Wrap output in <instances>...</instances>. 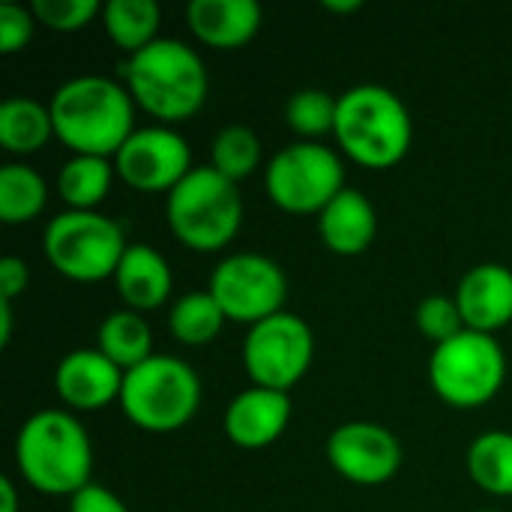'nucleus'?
Masks as SVG:
<instances>
[{
  "label": "nucleus",
  "instance_id": "nucleus-1",
  "mask_svg": "<svg viewBox=\"0 0 512 512\" xmlns=\"http://www.w3.org/2000/svg\"><path fill=\"white\" fill-rule=\"evenodd\" d=\"M54 138L72 156H117L135 132V102L129 90L105 75H75L63 81L51 102Z\"/></svg>",
  "mask_w": 512,
  "mask_h": 512
},
{
  "label": "nucleus",
  "instance_id": "nucleus-2",
  "mask_svg": "<svg viewBox=\"0 0 512 512\" xmlns=\"http://www.w3.org/2000/svg\"><path fill=\"white\" fill-rule=\"evenodd\" d=\"M15 468L30 489L72 498L93 483L90 435L72 411H36L15 435Z\"/></svg>",
  "mask_w": 512,
  "mask_h": 512
},
{
  "label": "nucleus",
  "instance_id": "nucleus-3",
  "mask_svg": "<svg viewBox=\"0 0 512 512\" xmlns=\"http://www.w3.org/2000/svg\"><path fill=\"white\" fill-rule=\"evenodd\" d=\"M123 87L159 126L195 117L207 99V69L195 48L180 39H156L120 66Z\"/></svg>",
  "mask_w": 512,
  "mask_h": 512
},
{
  "label": "nucleus",
  "instance_id": "nucleus-4",
  "mask_svg": "<svg viewBox=\"0 0 512 512\" xmlns=\"http://www.w3.org/2000/svg\"><path fill=\"white\" fill-rule=\"evenodd\" d=\"M333 135L348 159L384 171L408 156L414 123L408 105L390 87L357 84L339 96Z\"/></svg>",
  "mask_w": 512,
  "mask_h": 512
},
{
  "label": "nucleus",
  "instance_id": "nucleus-5",
  "mask_svg": "<svg viewBox=\"0 0 512 512\" xmlns=\"http://www.w3.org/2000/svg\"><path fill=\"white\" fill-rule=\"evenodd\" d=\"M171 234L192 252L225 249L243 225V195L213 165H195L165 201Z\"/></svg>",
  "mask_w": 512,
  "mask_h": 512
},
{
  "label": "nucleus",
  "instance_id": "nucleus-6",
  "mask_svg": "<svg viewBox=\"0 0 512 512\" xmlns=\"http://www.w3.org/2000/svg\"><path fill=\"white\" fill-rule=\"evenodd\" d=\"M120 408L126 420L144 432H177L201 408V378L180 357L153 354L123 375Z\"/></svg>",
  "mask_w": 512,
  "mask_h": 512
},
{
  "label": "nucleus",
  "instance_id": "nucleus-7",
  "mask_svg": "<svg viewBox=\"0 0 512 512\" xmlns=\"http://www.w3.org/2000/svg\"><path fill=\"white\" fill-rule=\"evenodd\" d=\"M129 243L123 228L99 210H63L42 234V252L48 264L72 282L114 279Z\"/></svg>",
  "mask_w": 512,
  "mask_h": 512
},
{
  "label": "nucleus",
  "instance_id": "nucleus-8",
  "mask_svg": "<svg viewBox=\"0 0 512 512\" xmlns=\"http://www.w3.org/2000/svg\"><path fill=\"white\" fill-rule=\"evenodd\" d=\"M507 381V354L489 333L465 330L438 345L429 360V384L441 402L459 411L492 402Z\"/></svg>",
  "mask_w": 512,
  "mask_h": 512
},
{
  "label": "nucleus",
  "instance_id": "nucleus-9",
  "mask_svg": "<svg viewBox=\"0 0 512 512\" xmlns=\"http://www.w3.org/2000/svg\"><path fill=\"white\" fill-rule=\"evenodd\" d=\"M270 201L291 213L309 216L321 213L342 189H345V168L336 150L318 141H297L282 147L264 171Z\"/></svg>",
  "mask_w": 512,
  "mask_h": 512
},
{
  "label": "nucleus",
  "instance_id": "nucleus-10",
  "mask_svg": "<svg viewBox=\"0 0 512 512\" xmlns=\"http://www.w3.org/2000/svg\"><path fill=\"white\" fill-rule=\"evenodd\" d=\"M207 291L228 321L255 327L285 312L288 279L273 258L258 252H237L213 267Z\"/></svg>",
  "mask_w": 512,
  "mask_h": 512
},
{
  "label": "nucleus",
  "instance_id": "nucleus-11",
  "mask_svg": "<svg viewBox=\"0 0 512 512\" xmlns=\"http://www.w3.org/2000/svg\"><path fill=\"white\" fill-rule=\"evenodd\" d=\"M312 360H315V333L294 312H279L249 327L243 339V366L252 387L288 393L306 378Z\"/></svg>",
  "mask_w": 512,
  "mask_h": 512
},
{
  "label": "nucleus",
  "instance_id": "nucleus-12",
  "mask_svg": "<svg viewBox=\"0 0 512 512\" xmlns=\"http://www.w3.org/2000/svg\"><path fill=\"white\" fill-rule=\"evenodd\" d=\"M192 168V150L171 126L135 129L114 156V171L138 192H171Z\"/></svg>",
  "mask_w": 512,
  "mask_h": 512
},
{
  "label": "nucleus",
  "instance_id": "nucleus-13",
  "mask_svg": "<svg viewBox=\"0 0 512 512\" xmlns=\"http://www.w3.org/2000/svg\"><path fill=\"white\" fill-rule=\"evenodd\" d=\"M330 468L354 486H384L402 468L399 438L378 423H342L327 438Z\"/></svg>",
  "mask_w": 512,
  "mask_h": 512
},
{
  "label": "nucleus",
  "instance_id": "nucleus-14",
  "mask_svg": "<svg viewBox=\"0 0 512 512\" xmlns=\"http://www.w3.org/2000/svg\"><path fill=\"white\" fill-rule=\"evenodd\" d=\"M123 369H117L99 348L69 351L54 369V390L60 402L72 411H102L111 402H120Z\"/></svg>",
  "mask_w": 512,
  "mask_h": 512
},
{
  "label": "nucleus",
  "instance_id": "nucleus-15",
  "mask_svg": "<svg viewBox=\"0 0 512 512\" xmlns=\"http://www.w3.org/2000/svg\"><path fill=\"white\" fill-rule=\"evenodd\" d=\"M291 423V396L267 387L237 393L225 408V435L240 450H264L276 444Z\"/></svg>",
  "mask_w": 512,
  "mask_h": 512
},
{
  "label": "nucleus",
  "instance_id": "nucleus-16",
  "mask_svg": "<svg viewBox=\"0 0 512 512\" xmlns=\"http://www.w3.org/2000/svg\"><path fill=\"white\" fill-rule=\"evenodd\" d=\"M456 306L468 330L489 333V336L504 330L512 321L510 267L495 264V261L471 267L456 288Z\"/></svg>",
  "mask_w": 512,
  "mask_h": 512
},
{
  "label": "nucleus",
  "instance_id": "nucleus-17",
  "mask_svg": "<svg viewBox=\"0 0 512 512\" xmlns=\"http://www.w3.org/2000/svg\"><path fill=\"white\" fill-rule=\"evenodd\" d=\"M261 6L255 0H192L186 27L201 45L234 51L249 45L261 30Z\"/></svg>",
  "mask_w": 512,
  "mask_h": 512
},
{
  "label": "nucleus",
  "instance_id": "nucleus-18",
  "mask_svg": "<svg viewBox=\"0 0 512 512\" xmlns=\"http://www.w3.org/2000/svg\"><path fill=\"white\" fill-rule=\"evenodd\" d=\"M318 234L321 243L333 255H360L375 243L378 234V213L372 201L360 189H342L321 213H318Z\"/></svg>",
  "mask_w": 512,
  "mask_h": 512
},
{
  "label": "nucleus",
  "instance_id": "nucleus-19",
  "mask_svg": "<svg viewBox=\"0 0 512 512\" xmlns=\"http://www.w3.org/2000/svg\"><path fill=\"white\" fill-rule=\"evenodd\" d=\"M114 288H117L120 300L126 303V309L153 312L168 300V294L174 288V276H171L168 261L153 246L135 243L126 249V255L117 264Z\"/></svg>",
  "mask_w": 512,
  "mask_h": 512
},
{
  "label": "nucleus",
  "instance_id": "nucleus-20",
  "mask_svg": "<svg viewBox=\"0 0 512 512\" xmlns=\"http://www.w3.org/2000/svg\"><path fill=\"white\" fill-rule=\"evenodd\" d=\"M54 138L51 108L33 96H9L0 105V147L12 156L39 153Z\"/></svg>",
  "mask_w": 512,
  "mask_h": 512
},
{
  "label": "nucleus",
  "instance_id": "nucleus-21",
  "mask_svg": "<svg viewBox=\"0 0 512 512\" xmlns=\"http://www.w3.org/2000/svg\"><path fill=\"white\" fill-rule=\"evenodd\" d=\"M96 348L123 372H132L153 357V333L141 312L117 309L111 312L96 333Z\"/></svg>",
  "mask_w": 512,
  "mask_h": 512
},
{
  "label": "nucleus",
  "instance_id": "nucleus-22",
  "mask_svg": "<svg viewBox=\"0 0 512 512\" xmlns=\"http://www.w3.org/2000/svg\"><path fill=\"white\" fill-rule=\"evenodd\" d=\"M159 21L162 9L156 0H108L102 6V27L108 39L129 57L159 39Z\"/></svg>",
  "mask_w": 512,
  "mask_h": 512
},
{
  "label": "nucleus",
  "instance_id": "nucleus-23",
  "mask_svg": "<svg viewBox=\"0 0 512 512\" xmlns=\"http://www.w3.org/2000/svg\"><path fill=\"white\" fill-rule=\"evenodd\" d=\"M468 477L495 498H512V432L489 429L471 441Z\"/></svg>",
  "mask_w": 512,
  "mask_h": 512
},
{
  "label": "nucleus",
  "instance_id": "nucleus-24",
  "mask_svg": "<svg viewBox=\"0 0 512 512\" xmlns=\"http://www.w3.org/2000/svg\"><path fill=\"white\" fill-rule=\"evenodd\" d=\"M114 180V165L102 156H72L57 171V192L69 210H96Z\"/></svg>",
  "mask_w": 512,
  "mask_h": 512
},
{
  "label": "nucleus",
  "instance_id": "nucleus-25",
  "mask_svg": "<svg viewBox=\"0 0 512 512\" xmlns=\"http://www.w3.org/2000/svg\"><path fill=\"white\" fill-rule=\"evenodd\" d=\"M48 204V186L42 174L24 162H6L0 168V219L6 225H24L42 216Z\"/></svg>",
  "mask_w": 512,
  "mask_h": 512
},
{
  "label": "nucleus",
  "instance_id": "nucleus-26",
  "mask_svg": "<svg viewBox=\"0 0 512 512\" xmlns=\"http://www.w3.org/2000/svg\"><path fill=\"white\" fill-rule=\"evenodd\" d=\"M225 312L219 309V303L213 300L210 291H192V294H183L171 312H168V327H171V336L180 342V345H189V348H201V345H210L222 327H225Z\"/></svg>",
  "mask_w": 512,
  "mask_h": 512
},
{
  "label": "nucleus",
  "instance_id": "nucleus-27",
  "mask_svg": "<svg viewBox=\"0 0 512 512\" xmlns=\"http://www.w3.org/2000/svg\"><path fill=\"white\" fill-rule=\"evenodd\" d=\"M210 165L222 177H228L234 183L252 177L258 171V165H261V141H258V135L249 126H240V123L219 129L213 144H210Z\"/></svg>",
  "mask_w": 512,
  "mask_h": 512
},
{
  "label": "nucleus",
  "instance_id": "nucleus-28",
  "mask_svg": "<svg viewBox=\"0 0 512 512\" xmlns=\"http://www.w3.org/2000/svg\"><path fill=\"white\" fill-rule=\"evenodd\" d=\"M336 108H339V96L318 90V87H306L288 99L285 123L303 141H315L336 129Z\"/></svg>",
  "mask_w": 512,
  "mask_h": 512
},
{
  "label": "nucleus",
  "instance_id": "nucleus-29",
  "mask_svg": "<svg viewBox=\"0 0 512 512\" xmlns=\"http://www.w3.org/2000/svg\"><path fill=\"white\" fill-rule=\"evenodd\" d=\"M417 330L438 348L450 339H456L459 333H465V318L456 306V297H444V294H432L417 306Z\"/></svg>",
  "mask_w": 512,
  "mask_h": 512
},
{
  "label": "nucleus",
  "instance_id": "nucleus-30",
  "mask_svg": "<svg viewBox=\"0 0 512 512\" xmlns=\"http://www.w3.org/2000/svg\"><path fill=\"white\" fill-rule=\"evenodd\" d=\"M30 9L36 21L54 33L84 30L96 15H102V6L96 0H33Z\"/></svg>",
  "mask_w": 512,
  "mask_h": 512
},
{
  "label": "nucleus",
  "instance_id": "nucleus-31",
  "mask_svg": "<svg viewBox=\"0 0 512 512\" xmlns=\"http://www.w3.org/2000/svg\"><path fill=\"white\" fill-rule=\"evenodd\" d=\"M36 15L33 9H24L18 3H3L0 6V51L3 54H18L30 45L33 30H36Z\"/></svg>",
  "mask_w": 512,
  "mask_h": 512
},
{
  "label": "nucleus",
  "instance_id": "nucleus-32",
  "mask_svg": "<svg viewBox=\"0 0 512 512\" xmlns=\"http://www.w3.org/2000/svg\"><path fill=\"white\" fill-rule=\"evenodd\" d=\"M69 512H129L123 498L114 495L111 489L99 486V483H90L84 486L78 495L69 498Z\"/></svg>",
  "mask_w": 512,
  "mask_h": 512
},
{
  "label": "nucleus",
  "instance_id": "nucleus-33",
  "mask_svg": "<svg viewBox=\"0 0 512 512\" xmlns=\"http://www.w3.org/2000/svg\"><path fill=\"white\" fill-rule=\"evenodd\" d=\"M27 285H30L27 264L21 258H15V255H6L0 261V300H9L12 303L15 297H21L27 291Z\"/></svg>",
  "mask_w": 512,
  "mask_h": 512
},
{
  "label": "nucleus",
  "instance_id": "nucleus-34",
  "mask_svg": "<svg viewBox=\"0 0 512 512\" xmlns=\"http://www.w3.org/2000/svg\"><path fill=\"white\" fill-rule=\"evenodd\" d=\"M0 512H18V492L12 477H0Z\"/></svg>",
  "mask_w": 512,
  "mask_h": 512
},
{
  "label": "nucleus",
  "instance_id": "nucleus-35",
  "mask_svg": "<svg viewBox=\"0 0 512 512\" xmlns=\"http://www.w3.org/2000/svg\"><path fill=\"white\" fill-rule=\"evenodd\" d=\"M12 339V303L0 300V345L6 348Z\"/></svg>",
  "mask_w": 512,
  "mask_h": 512
},
{
  "label": "nucleus",
  "instance_id": "nucleus-36",
  "mask_svg": "<svg viewBox=\"0 0 512 512\" xmlns=\"http://www.w3.org/2000/svg\"><path fill=\"white\" fill-rule=\"evenodd\" d=\"M324 9L333 15H348V12H360L363 0H324Z\"/></svg>",
  "mask_w": 512,
  "mask_h": 512
},
{
  "label": "nucleus",
  "instance_id": "nucleus-37",
  "mask_svg": "<svg viewBox=\"0 0 512 512\" xmlns=\"http://www.w3.org/2000/svg\"><path fill=\"white\" fill-rule=\"evenodd\" d=\"M480 512H498V510H480Z\"/></svg>",
  "mask_w": 512,
  "mask_h": 512
}]
</instances>
